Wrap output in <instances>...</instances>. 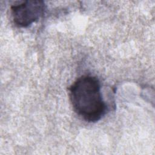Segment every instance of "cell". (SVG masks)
Instances as JSON below:
<instances>
[{
	"label": "cell",
	"instance_id": "6da1fadb",
	"mask_svg": "<svg viewBox=\"0 0 155 155\" xmlns=\"http://www.w3.org/2000/svg\"><path fill=\"white\" fill-rule=\"evenodd\" d=\"M70 99L74 111L84 120L96 122L104 116L107 105L104 101L99 79L91 75L78 78L69 88Z\"/></svg>",
	"mask_w": 155,
	"mask_h": 155
},
{
	"label": "cell",
	"instance_id": "7a4b0ae2",
	"mask_svg": "<svg viewBox=\"0 0 155 155\" xmlns=\"http://www.w3.org/2000/svg\"><path fill=\"white\" fill-rule=\"evenodd\" d=\"M44 10V2L39 0H27L11 7L13 22L19 27H27L37 21Z\"/></svg>",
	"mask_w": 155,
	"mask_h": 155
}]
</instances>
